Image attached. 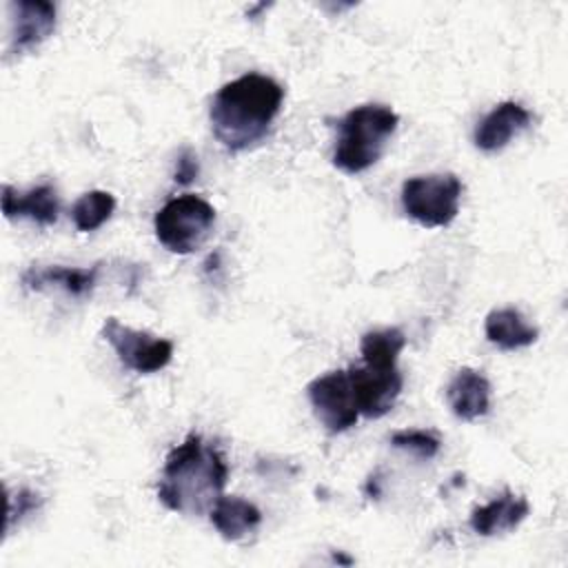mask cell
Returning <instances> with one entry per match:
<instances>
[{
    "label": "cell",
    "mask_w": 568,
    "mask_h": 568,
    "mask_svg": "<svg viewBox=\"0 0 568 568\" xmlns=\"http://www.w3.org/2000/svg\"><path fill=\"white\" fill-rule=\"evenodd\" d=\"M399 115L386 104H359L337 124L339 135L333 151V166L344 173L371 169L384 153L388 138L395 133Z\"/></svg>",
    "instance_id": "3957f363"
},
{
    "label": "cell",
    "mask_w": 568,
    "mask_h": 568,
    "mask_svg": "<svg viewBox=\"0 0 568 568\" xmlns=\"http://www.w3.org/2000/svg\"><path fill=\"white\" fill-rule=\"evenodd\" d=\"M102 337L113 346L120 362L142 375L164 368L173 357V342L155 337L146 331H135L122 324L118 317H106L102 324Z\"/></svg>",
    "instance_id": "8992f818"
},
{
    "label": "cell",
    "mask_w": 568,
    "mask_h": 568,
    "mask_svg": "<svg viewBox=\"0 0 568 568\" xmlns=\"http://www.w3.org/2000/svg\"><path fill=\"white\" fill-rule=\"evenodd\" d=\"M530 120L532 115L526 106H521L519 102L506 100L477 122L475 135H473L475 146L486 153H495L504 149L517 133L528 129Z\"/></svg>",
    "instance_id": "30bf717a"
},
{
    "label": "cell",
    "mask_w": 568,
    "mask_h": 568,
    "mask_svg": "<svg viewBox=\"0 0 568 568\" xmlns=\"http://www.w3.org/2000/svg\"><path fill=\"white\" fill-rule=\"evenodd\" d=\"M446 399L455 417L462 422H475L490 408V382L481 371L464 366L448 382Z\"/></svg>",
    "instance_id": "7c38bea8"
},
{
    "label": "cell",
    "mask_w": 568,
    "mask_h": 568,
    "mask_svg": "<svg viewBox=\"0 0 568 568\" xmlns=\"http://www.w3.org/2000/svg\"><path fill=\"white\" fill-rule=\"evenodd\" d=\"M530 513V504L524 495L504 490L499 497L490 499L484 506L473 508L470 528L481 537H495L508 530H515Z\"/></svg>",
    "instance_id": "4fadbf2b"
},
{
    "label": "cell",
    "mask_w": 568,
    "mask_h": 568,
    "mask_svg": "<svg viewBox=\"0 0 568 568\" xmlns=\"http://www.w3.org/2000/svg\"><path fill=\"white\" fill-rule=\"evenodd\" d=\"M11 31L9 42L13 53H24L42 44L55 29V4L47 0L9 2Z\"/></svg>",
    "instance_id": "9c48e42d"
},
{
    "label": "cell",
    "mask_w": 568,
    "mask_h": 568,
    "mask_svg": "<svg viewBox=\"0 0 568 568\" xmlns=\"http://www.w3.org/2000/svg\"><path fill=\"white\" fill-rule=\"evenodd\" d=\"M215 222V209L200 195L184 193L169 200L153 217L158 242L178 255H189L204 244Z\"/></svg>",
    "instance_id": "277c9868"
},
{
    "label": "cell",
    "mask_w": 568,
    "mask_h": 568,
    "mask_svg": "<svg viewBox=\"0 0 568 568\" xmlns=\"http://www.w3.org/2000/svg\"><path fill=\"white\" fill-rule=\"evenodd\" d=\"M42 504V497L29 488H20L18 493H7V519H4V532L13 528L16 521L24 519L29 513L38 510Z\"/></svg>",
    "instance_id": "ffe728a7"
},
{
    "label": "cell",
    "mask_w": 568,
    "mask_h": 568,
    "mask_svg": "<svg viewBox=\"0 0 568 568\" xmlns=\"http://www.w3.org/2000/svg\"><path fill=\"white\" fill-rule=\"evenodd\" d=\"M406 346V335L397 326L375 328L362 335L359 339V353L364 364L368 366H397V357Z\"/></svg>",
    "instance_id": "e0dca14e"
},
{
    "label": "cell",
    "mask_w": 568,
    "mask_h": 568,
    "mask_svg": "<svg viewBox=\"0 0 568 568\" xmlns=\"http://www.w3.org/2000/svg\"><path fill=\"white\" fill-rule=\"evenodd\" d=\"M197 178V158L191 149H184L178 158V166H175V182L180 184H189Z\"/></svg>",
    "instance_id": "44dd1931"
},
{
    "label": "cell",
    "mask_w": 568,
    "mask_h": 568,
    "mask_svg": "<svg viewBox=\"0 0 568 568\" xmlns=\"http://www.w3.org/2000/svg\"><path fill=\"white\" fill-rule=\"evenodd\" d=\"M229 479L224 455L191 433L166 455L158 499L180 515H206L222 497Z\"/></svg>",
    "instance_id": "7a4b0ae2"
},
{
    "label": "cell",
    "mask_w": 568,
    "mask_h": 568,
    "mask_svg": "<svg viewBox=\"0 0 568 568\" xmlns=\"http://www.w3.org/2000/svg\"><path fill=\"white\" fill-rule=\"evenodd\" d=\"M2 213L7 220L27 217L40 226H51L60 213V200L55 186L44 182L29 191H18L11 184H2Z\"/></svg>",
    "instance_id": "8fae6325"
},
{
    "label": "cell",
    "mask_w": 568,
    "mask_h": 568,
    "mask_svg": "<svg viewBox=\"0 0 568 568\" xmlns=\"http://www.w3.org/2000/svg\"><path fill=\"white\" fill-rule=\"evenodd\" d=\"M102 264H95L91 268H71V266H29L22 273L24 288L42 291L44 286H58L64 293L73 297H87L95 288L98 273Z\"/></svg>",
    "instance_id": "5bb4252c"
},
{
    "label": "cell",
    "mask_w": 568,
    "mask_h": 568,
    "mask_svg": "<svg viewBox=\"0 0 568 568\" xmlns=\"http://www.w3.org/2000/svg\"><path fill=\"white\" fill-rule=\"evenodd\" d=\"M484 333L486 339L501 351L526 348L535 344L539 337V331L532 324H528L526 317L513 306L490 311L484 322Z\"/></svg>",
    "instance_id": "2e32d148"
},
{
    "label": "cell",
    "mask_w": 568,
    "mask_h": 568,
    "mask_svg": "<svg viewBox=\"0 0 568 568\" xmlns=\"http://www.w3.org/2000/svg\"><path fill=\"white\" fill-rule=\"evenodd\" d=\"M282 100V84L262 73H244L226 82L209 109L215 140L231 153L255 146L268 133Z\"/></svg>",
    "instance_id": "6da1fadb"
},
{
    "label": "cell",
    "mask_w": 568,
    "mask_h": 568,
    "mask_svg": "<svg viewBox=\"0 0 568 568\" xmlns=\"http://www.w3.org/2000/svg\"><path fill=\"white\" fill-rule=\"evenodd\" d=\"M308 402L317 422L328 435L344 433L357 424L359 410L355 404L348 371H331L308 382Z\"/></svg>",
    "instance_id": "52a82bcc"
},
{
    "label": "cell",
    "mask_w": 568,
    "mask_h": 568,
    "mask_svg": "<svg viewBox=\"0 0 568 568\" xmlns=\"http://www.w3.org/2000/svg\"><path fill=\"white\" fill-rule=\"evenodd\" d=\"M348 377L357 410L368 419L384 417L395 406L404 388V377L397 366H351Z\"/></svg>",
    "instance_id": "ba28073f"
},
{
    "label": "cell",
    "mask_w": 568,
    "mask_h": 568,
    "mask_svg": "<svg viewBox=\"0 0 568 568\" xmlns=\"http://www.w3.org/2000/svg\"><path fill=\"white\" fill-rule=\"evenodd\" d=\"M213 528L226 541H240L262 524L260 508L237 495H222L209 513Z\"/></svg>",
    "instance_id": "9a60e30c"
},
{
    "label": "cell",
    "mask_w": 568,
    "mask_h": 568,
    "mask_svg": "<svg viewBox=\"0 0 568 568\" xmlns=\"http://www.w3.org/2000/svg\"><path fill=\"white\" fill-rule=\"evenodd\" d=\"M390 444L395 448L408 450L422 459H433L439 453V437L428 433V430H419V428H410V430H397L390 435Z\"/></svg>",
    "instance_id": "d6986e66"
},
{
    "label": "cell",
    "mask_w": 568,
    "mask_h": 568,
    "mask_svg": "<svg viewBox=\"0 0 568 568\" xmlns=\"http://www.w3.org/2000/svg\"><path fill=\"white\" fill-rule=\"evenodd\" d=\"M462 180L455 173L415 175L402 184V209L424 229L448 226L459 213Z\"/></svg>",
    "instance_id": "5b68a950"
},
{
    "label": "cell",
    "mask_w": 568,
    "mask_h": 568,
    "mask_svg": "<svg viewBox=\"0 0 568 568\" xmlns=\"http://www.w3.org/2000/svg\"><path fill=\"white\" fill-rule=\"evenodd\" d=\"M115 211V197L109 191H89L71 206V217L78 231L89 233L100 229Z\"/></svg>",
    "instance_id": "ac0fdd59"
}]
</instances>
